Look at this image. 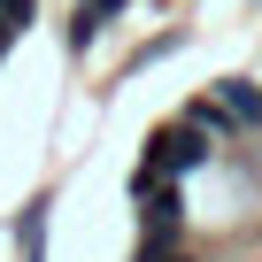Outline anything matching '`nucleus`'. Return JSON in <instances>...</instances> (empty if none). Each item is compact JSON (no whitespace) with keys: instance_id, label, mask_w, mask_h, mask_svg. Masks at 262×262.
I'll return each instance as SVG.
<instances>
[{"instance_id":"nucleus-1","label":"nucleus","mask_w":262,"mask_h":262,"mask_svg":"<svg viewBox=\"0 0 262 262\" xmlns=\"http://www.w3.org/2000/svg\"><path fill=\"white\" fill-rule=\"evenodd\" d=\"M147 162H162V170H193V162H208V139H193L185 123H170L162 139L147 147Z\"/></svg>"},{"instance_id":"nucleus-4","label":"nucleus","mask_w":262,"mask_h":262,"mask_svg":"<svg viewBox=\"0 0 262 262\" xmlns=\"http://www.w3.org/2000/svg\"><path fill=\"white\" fill-rule=\"evenodd\" d=\"M0 16H8V24L24 31V24H31V0H0Z\"/></svg>"},{"instance_id":"nucleus-5","label":"nucleus","mask_w":262,"mask_h":262,"mask_svg":"<svg viewBox=\"0 0 262 262\" xmlns=\"http://www.w3.org/2000/svg\"><path fill=\"white\" fill-rule=\"evenodd\" d=\"M8 31H16V24H8V16H0V47H8Z\"/></svg>"},{"instance_id":"nucleus-3","label":"nucleus","mask_w":262,"mask_h":262,"mask_svg":"<svg viewBox=\"0 0 262 262\" xmlns=\"http://www.w3.org/2000/svg\"><path fill=\"white\" fill-rule=\"evenodd\" d=\"M47 254V201H31V216H24V262H39Z\"/></svg>"},{"instance_id":"nucleus-2","label":"nucleus","mask_w":262,"mask_h":262,"mask_svg":"<svg viewBox=\"0 0 262 262\" xmlns=\"http://www.w3.org/2000/svg\"><path fill=\"white\" fill-rule=\"evenodd\" d=\"M224 108H231L239 123H262V93H254V85H224Z\"/></svg>"}]
</instances>
